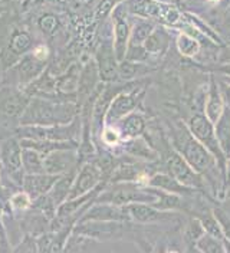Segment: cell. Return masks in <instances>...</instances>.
<instances>
[{
    "label": "cell",
    "mask_w": 230,
    "mask_h": 253,
    "mask_svg": "<svg viewBox=\"0 0 230 253\" xmlns=\"http://www.w3.org/2000/svg\"><path fill=\"white\" fill-rule=\"evenodd\" d=\"M173 148L177 150L183 156L187 163L204 177L207 184L213 189L215 194H220L225 197L226 191V178L220 171L219 163L216 157L199 141L196 140L187 126H176L171 135Z\"/></svg>",
    "instance_id": "6da1fadb"
},
{
    "label": "cell",
    "mask_w": 230,
    "mask_h": 253,
    "mask_svg": "<svg viewBox=\"0 0 230 253\" xmlns=\"http://www.w3.org/2000/svg\"><path fill=\"white\" fill-rule=\"evenodd\" d=\"M77 115L74 102H55L45 98H35L29 101L22 115V126H58L69 124Z\"/></svg>",
    "instance_id": "7a4b0ae2"
},
{
    "label": "cell",
    "mask_w": 230,
    "mask_h": 253,
    "mask_svg": "<svg viewBox=\"0 0 230 253\" xmlns=\"http://www.w3.org/2000/svg\"><path fill=\"white\" fill-rule=\"evenodd\" d=\"M187 128L191 132V135L199 140L217 160L220 171L223 177L228 180V158L223 154L220 142L216 135L215 124L207 118L204 111H197L194 112L188 120H187Z\"/></svg>",
    "instance_id": "3957f363"
},
{
    "label": "cell",
    "mask_w": 230,
    "mask_h": 253,
    "mask_svg": "<svg viewBox=\"0 0 230 253\" xmlns=\"http://www.w3.org/2000/svg\"><path fill=\"white\" fill-rule=\"evenodd\" d=\"M164 169L171 174L176 180L183 183L188 187L197 189L206 194V187H209L204 177L199 174L188 163L187 160L174 148H170L169 153L164 157Z\"/></svg>",
    "instance_id": "277c9868"
},
{
    "label": "cell",
    "mask_w": 230,
    "mask_h": 253,
    "mask_svg": "<svg viewBox=\"0 0 230 253\" xmlns=\"http://www.w3.org/2000/svg\"><path fill=\"white\" fill-rule=\"evenodd\" d=\"M29 104V95L19 92L12 86L0 91V128H15Z\"/></svg>",
    "instance_id": "5b68a950"
},
{
    "label": "cell",
    "mask_w": 230,
    "mask_h": 253,
    "mask_svg": "<svg viewBox=\"0 0 230 253\" xmlns=\"http://www.w3.org/2000/svg\"><path fill=\"white\" fill-rule=\"evenodd\" d=\"M144 95H145V88H142L141 84L128 86L121 92H118L111 101V105L105 115V124H114L125 115L134 112L141 104Z\"/></svg>",
    "instance_id": "8992f818"
},
{
    "label": "cell",
    "mask_w": 230,
    "mask_h": 253,
    "mask_svg": "<svg viewBox=\"0 0 230 253\" xmlns=\"http://www.w3.org/2000/svg\"><path fill=\"white\" fill-rule=\"evenodd\" d=\"M22 135L32 140H53V141H71L79 134V123L77 120L69 124L58 126H25L20 129Z\"/></svg>",
    "instance_id": "52a82bcc"
},
{
    "label": "cell",
    "mask_w": 230,
    "mask_h": 253,
    "mask_svg": "<svg viewBox=\"0 0 230 253\" xmlns=\"http://www.w3.org/2000/svg\"><path fill=\"white\" fill-rule=\"evenodd\" d=\"M46 63H47V61H42V59L36 58L35 55L25 56L23 59L17 61L15 66L6 69L4 82L10 84V85L31 84L32 81H35L42 74Z\"/></svg>",
    "instance_id": "ba28073f"
},
{
    "label": "cell",
    "mask_w": 230,
    "mask_h": 253,
    "mask_svg": "<svg viewBox=\"0 0 230 253\" xmlns=\"http://www.w3.org/2000/svg\"><path fill=\"white\" fill-rule=\"evenodd\" d=\"M127 211L131 221L138 224H157V223H169L180 217L179 211L161 210L151 203H131L127 205Z\"/></svg>",
    "instance_id": "9c48e42d"
},
{
    "label": "cell",
    "mask_w": 230,
    "mask_h": 253,
    "mask_svg": "<svg viewBox=\"0 0 230 253\" xmlns=\"http://www.w3.org/2000/svg\"><path fill=\"white\" fill-rule=\"evenodd\" d=\"M81 221H131V219L125 206L92 202L77 223Z\"/></svg>",
    "instance_id": "30bf717a"
},
{
    "label": "cell",
    "mask_w": 230,
    "mask_h": 253,
    "mask_svg": "<svg viewBox=\"0 0 230 253\" xmlns=\"http://www.w3.org/2000/svg\"><path fill=\"white\" fill-rule=\"evenodd\" d=\"M102 181H107V180L104 178V173L101 167L98 166V163H85L74 180L68 200L91 193L92 190L96 189Z\"/></svg>",
    "instance_id": "8fae6325"
},
{
    "label": "cell",
    "mask_w": 230,
    "mask_h": 253,
    "mask_svg": "<svg viewBox=\"0 0 230 253\" xmlns=\"http://www.w3.org/2000/svg\"><path fill=\"white\" fill-rule=\"evenodd\" d=\"M147 186L155 187V189H161L164 191H169V193H174V194L185 196V197H194V196H199V194H204L200 190L188 187L183 183H180L179 180H176L167 171H155V173L151 174V177L147 181Z\"/></svg>",
    "instance_id": "7c38bea8"
},
{
    "label": "cell",
    "mask_w": 230,
    "mask_h": 253,
    "mask_svg": "<svg viewBox=\"0 0 230 253\" xmlns=\"http://www.w3.org/2000/svg\"><path fill=\"white\" fill-rule=\"evenodd\" d=\"M74 150L75 148H63V150H56V151L46 154L45 158H44L46 173H69L77 163V154Z\"/></svg>",
    "instance_id": "4fadbf2b"
},
{
    "label": "cell",
    "mask_w": 230,
    "mask_h": 253,
    "mask_svg": "<svg viewBox=\"0 0 230 253\" xmlns=\"http://www.w3.org/2000/svg\"><path fill=\"white\" fill-rule=\"evenodd\" d=\"M95 63L98 68V74L102 82H115L118 78L120 61L115 55L114 47L102 46L96 52Z\"/></svg>",
    "instance_id": "5bb4252c"
},
{
    "label": "cell",
    "mask_w": 230,
    "mask_h": 253,
    "mask_svg": "<svg viewBox=\"0 0 230 253\" xmlns=\"http://www.w3.org/2000/svg\"><path fill=\"white\" fill-rule=\"evenodd\" d=\"M225 108H226V101L223 98L217 78L215 75H210V84H209L207 96H206V101H204V114L215 124L216 121L222 117Z\"/></svg>",
    "instance_id": "9a60e30c"
},
{
    "label": "cell",
    "mask_w": 230,
    "mask_h": 253,
    "mask_svg": "<svg viewBox=\"0 0 230 253\" xmlns=\"http://www.w3.org/2000/svg\"><path fill=\"white\" fill-rule=\"evenodd\" d=\"M62 174L50 173H36L28 174L23 178V186L28 191V194L32 197H39L42 194H46L47 191L53 187V184L58 181V178Z\"/></svg>",
    "instance_id": "2e32d148"
},
{
    "label": "cell",
    "mask_w": 230,
    "mask_h": 253,
    "mask_svg": "<svg viewBox=\"0 0 230 253\" xmlns=\"http://www.w3.org/2000/svg\"><path fill=\"white\" fill-rule=\"evenodd\" d=\"M114 126L118 128L123 140L125 141L130 138L142 137L145 132V128H147V123H145V118L142 114L134 111V112L123 117L121 120H118L117 123H114Z\"/></svg>",
    "instance_id": "e0dca14e"
},
{
    "label": "cell",
    "mask_w": 230,
    "mask_h": 253,
    "mask_svg": "<svg viewBox=\"0 0 230 253\" xmlns=\"http://www.w3.org/2000/svg\"><path fill=\"white\" fill-rule=\"evenodd\" d=\"M1 161L3 166L6 167L7 173L10 175H15L16 178L22 180V154H20V147L13 140H7L3 142L1 147Z\"/></svg>",
    "instance_id": "ac0fdd59"
},
{
    "label": "cell",
    "mask_w": 230,
    "mask_h": 253,
    "mask_svg": "<svg viewBox=\"0 0 230 253\" xmlns=\"http://www.w3.org/2000/svg\"><path fill=\"white\" fill-rule=\"evenodd\" d=\"M124 150L131 157L142 160V161H155L158 157L157 150L151 147V144L145 141V138H142V137L125 140L124 141Z\"/></svg>",
    "instance_id": "d6986e66"
},
{
    "label": "cell",
    "mask_w": 230,
    "mask_h": 253,
    "mask_svg": "<svg viewBox=\"0 0 230 253\" xmlns=\"http://www.w3.org/2000/svg\"><path fill=\"white\" fill-rule=\"evenodd\" d=\"M81 71L82 69H79L78 65H71L56 81V92L65 96H71V94L77 96Z\"/></svg>",
    "instance_id": "ffe728a7"
},
{
    "label": "cell",
    "mask_w": 230,
    "mask_h": 253,
    "mask_svg": "<svg viewBox=\"0 0 230 253\" xmlns=\"http://www.w3.org/2000/svg\"><path fill=\"white\" fill-rule=\"evenodd\" d=\"M215 129L217 140L220 142L222 151L230 160V107L226 105L222 117L215 123Z\"/></svg>",
    "instance_id": "44dd1931"
},
{
    "label": "cell",
    "mask_w": 230,
    "mask_h": 253,
    "mask_svg": "<svg viewBox=\"0 0 230 253\" xmlns=\"http://www.w3.org/2000/svg\"><path fill=\"white\" fill-rule=\"evenodd\" d=\"M194 251L203 253H225L230 252V243L219 237L204 233L194 246Z\"/></svg>",
    "instance_id": "7402d4cb"
},
{
    "label": "cell",
    "mask_w": 230,
    "mask_h": 253,
    "mask_svg": "<svg viewBox=\"0 0 230 253\" xmlns=\"http://www.w3.org/2000/svg\"><path fill=\"white\" fill-rule=\"evenodd\" d=\"M72 184H74V175L71 174V171L62 174L61 177L58 178V181L53 184V187L47 193L52 197V200L55 202V205L59 206L65 200H68L71 189H72Z\"/></svg>",
    "instance_id": "603a6c76"
},
{
    "label": "cell",
    "mask_w": 230,
    "mask_h": 253,
    "mask_svg": "<svg viewBox=\"0 0 230 253\" xmlns=\"http://www.w3.org/2000/svg\"><path fill=\"white\" fill-rule=\"evenodd\" d=\"M142 46L145 49V52L148 53V56H158V55H163L167 50L169 39H167V36L164 33L154 32L147 38V41L144 42Z\"/></svg>",
    "instance_id": "cb8c5ba5"
},
{
    "label": "cell",
    "mask_w": 230,
    "mask_h": 253,
    "mask_svg": "<svg viewBox=\"0 0 230 253\" xmlns=\"http://www.w3.org/2000/svg\"><path fill=\"white\" fill-rule=\"evenodd\" d=\"M22 161H23V166H25L28 174L46 173L42 154L39 151L33 150V148H26L22 153Z\"/></svg>",
    "instance_id": "d4e9b609"
},
{
    "label": "cell",
    "mask_w": 230,
    "mask_h": 253,
    "mask_svg": "<svg viewBox=\"0 0 230 253\" xmlns=\"http://www.w3.org/2000/svg\"><path fill=\"white\" fill-rule=\"evenodd\" d=\"M204 233H206V230H204L201 221L199 220V217H196V216L190 217V220L187 221V224H185V232H184L185 245H187L190 249L194 251V246H196L197 240H199L200 237L203 236Z\"/></svg>",
    "instance_id": "484cf974"
},
{
    "label": "cell",
    "mask_w": 230,
    "mask_h": 253,
    "mask_svg": "<svg viewBox=\"0 0 230 253\" xmlns=\"http://www.w3.org/2000/svg\"><path fill=\"white\" fill-rule=\"evenodd\" d=\"M144 65L139 62H134V61H128V59H124L123 62H120V71H118V78H121L124 82H128V81H134L141 75L142 72Z\"/></svg>",
    "instance_id": "4316f807"
},
{
    "label": "cell",
    "mask_w": 230,
    "mask_h": 253,
    "mask_svg": "<svg viewBox=\"0 0 230 253\" xmlns=\"http://www.w3.org/2000/svg\"><path fill=\"white\" fill-rule=\"evenodd\" d=\"M177 49L185 58H194L199 53V42L187 35H180L177 38Z\"/></svg>",
    "instance_id": "83f0119b"
},
{
    "label": "cell",
    "mask_w": 230,
    "mask_h": 253,
    "mask_svg": "<svg viewBox=\"0 0 230 253\" xmlns=\"http://www.w3.org/2000/svg\"><path fill=\"white\" fill-rule=\"evenodd\" d=\"M102 141L105 142L108 147H114V145H118L124 140L117 126L114 124H105L102 128Z\"/></svg>",
    "instance_id": "f1b7e54d"
},
{
    "label": "cell",
    "mask_w": 230,
    "mask_h": 253,
    "mask_svg": "<svg viewBox=\"0 0 230 253\" xmlns=\"http://www.w3.org/2000/svg\"><path fill=\"white\" fill-rule=\"evenodd\" d=\"M212 210H213V214H215L219 224H220L223 236L230 243V214L226 210H223L222 207H213Z\"/></svg>",
    "instance_id": "f546056e"
},
{
    "label": "cell",
    "mask_w": 230,
    "mask_h": 253,
    "mask_svg": "<svg viewBox=\"0 0 230 253\" xmlns=\"http://www.w3.org/2000/svg\"><path fill=\"white\" fill-rule=\"evenodd\" d=\"M219 82V86L222 89V94H223V98L226 101V105L230 107V77H223V78L217 79Z\"/></svg>",
    "instance_id": "4dcf8cb0"
},
{
    "label": "cell",
    "mask_w": 230,
    "mask_h": 253,
    "mask_svg": "<svg viewBox=\"0 0 230 253\" xmlns=\"http://www.w3.org/2000/svg\"><path fill=\"white\" fill-rule=\"evenodd\" d=\"M29 205V194H17L13 199V206L17 209H25Z\"/></svg>",
    "instance_id": "1f68e13d"
},
{
    "label": "cell",
    "mask_w": 230,
    "mask_h": 253,
    "mask_svg": "<svg viewBox=\"0 0 230 253\" xmlns=\"http://www.w3.org/2000/svg\"><path fill=\"white\" fill-rule=\"evenodd\" d=\"M41 25H42L44 31L47 32V33H50V32L56 28V20H55L53 17H45V19L42 20V23H41Z\"/></svg>",
    "instance_id": "d6a6232c"
},
{
    "label": "cell",
    "mask_w": 230,
    "mask_h": 253,
    "mask_svg": "<svg viewBox=\"0 0 230 253\" xmlns=\"http://www.w3.org/2000/svg\"><path fill=\"white\" fill-rule=\"evenodd\" d=\"M33 55H35L36 58L42 59V61H47L49 50H47V47H45V46H38L36 49H35V50H33Z\"/></svg>",
    "instance_id": "836d02e7"
},
{
    "label": "cell",
    "mask_w": 230,
    "mask_h": 253,
    "mask_svg": "<svg viewBox=\"0 0 230 253\" xmlns=\"http://www.w3.org/2000/svg\"><path fill=\"white\" fill-rule=\"evenodd\" d=\"M217 72H220V74H223L226 77H230V62L225 63V65H220L219 69H217Z\"/></svg>",
    "instance_id": "e575fe53"
},
{
    "label": "cell",
    "mask_w": 230,
    "mask_h": 253,
    "mask_svg": "<svg viewBox=\"0 0 230 253\" xmlns=\"http://www.w3.org/2000/svg\"><path fill=\"white\" fill-rule=\"evenodd\" d=\"M229 181H230V160L228 161V180H226V187H228Z\"/></svg>",
    "instance_id": "d590c367"
},
{
    "label": "cell",
    "mask_w": 230,
    "mask_h": 253,
    "mask_svg": "<svg viewBox=\"0 0 230 253\" xmlns=\"http://www.w3.org/2000/svg\"><path fill=\"white\" fill-rule=\"evenodd\" d=\"M225 197H229L230 199V181L229 184H228V187H226V191H225Z\"/></svg>",
    "instance_id": "8d00e7d4"
},
{
    "label": "cell",
    "mask_w": 230,
    "mask_h": 253,
    "mask_svg": "<svg viewBox=\"0 0 230 253\" xmlns=\"http://www.w3.org/2000/svg\"><path fill=\"white\" fill-rule=\"evenodd\" d=\"M1 66L3 65H1V61H0V82H1Z\"/></svg>",
    "instance_id": "74e56055"
},
{
    "label": "cell",
    "mask_w": 230,
    "mask_h": 253,
    "mask_svg": "<svg viewBox=\"0 0 230 253\" xmlns=\"http://www.w3.org/2000/svg\"><path fill=\"white\" fill-rule=\"evenodd\" d=\"M212 1H216V0H212Z\"/></svg>",
    "instance_id": "f35d334b"
}]
</instances>
